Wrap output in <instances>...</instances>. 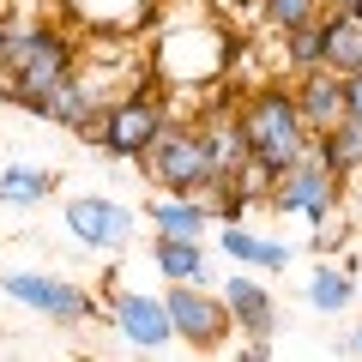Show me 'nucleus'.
Wrapping results in <instances>:
<instances>
[{
  "mask_svg": "<svg viewBox=\"0 0 362 362\" xmlns=\"http://www.w3.org/2000/svg\"><path fill=\"white\" fill-rule=\"evenodd\" d=\"M326 13V0H259V25L266 30H296V25H314V18Z\"/></svg>",
  "mask_w": 362,
  "mask_h": 362,
  "instance_id": "5701e85b",
  "label": "nucleus"
},
{
  "mask_svg": "<svg viewBox=\"0 0 362 362\" xmlns=\"http://www.w3.org/2000/svg\"><path fill=\"white\" fill-rule=\"evenodd\" d=\"M66 13H73L85 30L121 37V30H139V25H151L157 0H66Z\"/></svg>",
  "mask_w": 362,
  "mask_h": 362,
  "instance_id": "ddd939ff",
  "label": "nucleus"
},
{
  "mask_svg": "<svg viewBox=\"0 0 362 362\" xmlns=\"http://www.w3.org/2000/svg\"><path fill=\"white\" fill-rule=\"evenodd\" d=\"M290 90H296V109H302V121H308L314 139L332 133L338 121H344V73L314 66V73H296V78H290Z\"/></svg>",
  "mask_w": 362,
  "mask_h": 362,
  "instance_id": "9b49d317",
  "label": "nucleus"
},
{
  "mask_svg": "<svg viewBox=\"0 0 362 362\" xmlns=\"http://www.w3.org/2000/svg\"><path fill=\"white\" fill-rule=\"evenodd\" d=\"M284 66H290V78H296V73H314V66H326V30H320V18H314V25L284 30Z\"/></svg>",
  "mask_w": 362,
  "mask_h": 362,
  "instance_id": "412c9836",
  "label": "nucleus"
},
{
  "mask_svg": "<svg viewBox=\"0 0 362 362\" xmlns=\"http://www.w3.org/2000/svg\"><path fill=\"white\" fill-rule=\"evenodd\" d=\"M199 133H206V145H211V163H218V181H230L235 169L247 163V133H242V115L235 109H211L206 121H199Z\"/></svg>",
  "mask_w": 362,
  "mask_h": 362,
  "instance_id": "dca6fc26",
  "label": "nucleus"
},
{
  "mask_svg": "<svg viewBox=\"0 0 362 362\" xmlns=\"http://www.w3.org/2000/svg\"><path fill=\"white\" fill-rule=\"evenodd\" d=\"M242 133H247V151L259 157V163L278 175V169H290L302 151L314 145V133H308V121H302V109H296V90L290 85H254L242 97Z\"/></svg>",
  "mask_w": 362,
  "mask_h": 362,
  "instance_id": "f257e3e1",
  "label": "nucleus"
},
{
  "mask_svg": "<svg viewBox=\"0 0 362 362\" xmlns=\"http://www.w3.org/2000/svg\"><path fill=\"white\" fill-rule=\"evenodd\" d=\"M308 302H314L320 314H344L350 302H356V278H350V266H314Z\"/></svg>",
  "mask_w": 362,
  "mask_h": 362,
  "instance_id": "aec40b11",
  "label": "nucleus"
},
{
  "mask_svg": "<svg viewBox=\"0 0 362 362\" xmlns=\"http://www.w3.org/2000/svg\"><path fill=\"white\" fill-rule=\"evenodd\" d=\"M66 230H73L85 247H103V254H115V247L133 242V230H139V211L121 206V199H97V194H85V199H66Z\"/></svg>",
  "mask_w": 362,
  "mask_h": 362,
  "instance_id": "9d476101",
  "label": "nucleus"
},
{
  "mask_svg": "<svg viewBox=\"0 0 362 362\" xmlns=\"http://www.w3.org/2000/svg\"><path fill=\"white\" fill-rule=\"evenodd\" d=\"M0 290H6L13 302H25V308L49 314V320H61V326H78V320L97 314L90 290L66 284V278H49V272H0Z\"/></svg>",
  "mask_w": 362,
  "mask_h": 362,
  "instance_id": "6e6552de",
  "label": "nucleus"
},
{
  "mask_svg": "<svg viewBox=\"0 0 362 362\" xmlns=\"http://www.w3.org/2000/svg\"><path fill=\"white\" fill-rule=\"evenodd\" d=\"M211 218H218V211H211L206 194H157L151 199V223L163 235H206Z\"/></svg>",
  "mask_w": 362,
  "mask_h": 362,
  "instance_id": "a211bd4d",
  "label": "nucleus"
},
{
  "mask_svg": "<svg viewBox=\"0 0 362 362\" xmlns=\"http://www.w3.org/2000/svg\"><path fill=\"white\" fill-rule=\"evenodd\" d=\"M163 121H169V109H163V97H157V90H127V97H121V103L109 109V115L97 121L85 139H97V151H103V157L139 163L145 145L163 133Z\"/></svg>",
  "mask_w": 362,
  "mask_h": 362,
  "instance_id": "423d86ee",
  "label": "nucleus"
},
{
  "mask_svg": "<svg viewBox=\"0 0 362 362\" xmlns=\"http://www.w3.org/2000/svg\"><path fill=\"white\" fill-rule=\"evenodd\" d=\"M151 259H157V272H163L169 284H206L211 278V259H206V247H199V235H163L157 230Z\"/></svg>",
  "mask_w": 362,
  "mask_h": 362,
  "instance_id": "2eb2a0df",
  "label": "nucleus"
},
{
  "mask_svg": "<svg viewBox=\"0 0 362 362\" xmlns=\"http://www.w3.org/2000/svg\"><path fill=\"white\" fill-rule=\"evenodd\" d=\"M218 247L235 259V266H254V272H284V266H290V247L272 242V235H254L247 223H223V230H218Z\"/></svg>",
  "mask_w": 362,
  "mask_h": 362,
  "instance_id": "f3484780",
  "label": "nucleus"
},
{
  "mask_svg": "<svg viewBox=\"0 0 362 362\" xmlns=\"http://www.w3.org/2000/svg\"><path fill=\"white\" fill-rule=\"evenodd\" d=\"M344 356H362V320H356V326L344 332Z\"/></svg>",
  "mask_w": 362,
  "mask_h": 362,
  "instance_id": "393cba45",
  "label": "nucleus"
},
{
  "mask_svg": "<svg viewBox=\"0 0 362 362\" xmlns=\"http://www.w3.org/2000/svg\"><path fill=\"white\" fill-rule=\"evenodd\" d=\"M109 326H115L133 350H169V344H175L169 302L163 296H145V290H115V302H109Z\"/></svg>",
  "mask_w": 362,
  "mask_h": 362,
  "instance_id": "1a4fd4ad",
  "label": "nucleus"
},
{
  "mask_svg": "<svg viewBox=\"0 0 362 362\" xmlns=\"http://www.w3.org/2000/svg\"><path fill=\"white\" fill-rule=\"evenodd\" d=\"M344 115H350V121H362V73H350V78H344Z\"/></svg>",
  "mask_w": 362,
  "mask_h": 362,
  "instance_id": "b1692460",
  "label": "nucleus"
},
{
  "mask_svg": "<svg viewBox=\"0 0 362 362\" xmlns=\"http://www.w3.org/2000/svg\"><path fill=\"white\" fill-rule=\"evenodd\" d=\"M223 66H230V42L211 18H194L187 30L157 37V78L163 85H211Z\"/></svg>",
  "mask_w": 362,
  "mask_h": 362,
  "instance_id": "20e7f679",
  "label": "nucleus"
},
{
  "mask_svg": "<svg viewBox=\"0 0 362 362\" xmlns=\"http://www.w3.org/2000/svg\"><path fill=\"white\" fill-rule=\"evenodd\" d=\"M223 308H230L235 332H247V338L278 332V302H272V290L259 278H223Z\"/></svg>",
  "mask_w": 362,
  "mask_h": 362,
  "instance_id": "f8f14e48",
  "label": "nucleus"
},
{
  "mask_svg": "<svg viewBox=\"0 0 362 362\" xmlns=\"http://www.w3.org/2000/svg\"><path fill=\"white\" fill-rule=\"evenodd\" d=\"M314 151L326 157V169H332L338 181H350V175L362 169V121H350V115H344L332 133H320V139H314Z\"/></svg>",
  "mask_w": 362,
  "mask_h": 362,
  "instance_id": "6ab92c4d",
  "label": "nucleus"
},
{
  "mask_svg": "<svg viewBox=\"0 0 362 362\" xmlns=\"http://www.w3.org/2000/svg\"><path fill=\"white\" fill-rule=\"evenodd\" d=\"M0 109H6V90H0Z\"/></svg>",
  "mask_w": 362,
  "mask_h": 362,
  "instance_id": "bb28decb",
  "label": "nucleus"
},
{
  "mask_svg": "<svg viewBox=\"0 0 362 362\" xmlns=\"http://www.w3.org/2000/svg\"><path fill=\"white\" fill-rule=\"evenodd\" d=\"M356 13H362V0H356Z\"/></svg>",
  "mask_w": 362,
  "mask_h": 362,
  "instance_id": "cd10ccee",
  "label": "nucleus"
},
{
  "mask_svg": "<svg viewBox=\"0 0 362 362\" xmlns=\"http://www.w3.org/2000/svg\"><path fill=\"white\" fill-rule=\"evenodd\" d=\"M73 66H78V42L66 37L61 25H42V37L30 42V54L13 66V73L0 78V90H6V103H18V109H30V115H42L49 90L61 85Z\"/></svg>",
  "mask_w": 362,
  "mask_h": 362,
  "instance_id": "7ed1b4c3",
  "label": "nucleus"
},
{
  "mask_svg": "<svg viewBox=\"0 0 362 362\" xmlns=\"http://www.w3.org/2000/svg\"><path fill=\"white\" fill-rule=\"evenodd\" d=\"M320 30H326V66L344 73V78L362 73V13L356 6H326Z\"/></svg>",
  "mask_w": 362,
  "mask_h": 362,
  "instance_id": "4468645a",
  "label": "nucleus"
},
{
  "mask_svg": "<svg viewBox=\"0 0 362 362\" xmlns=\"http://www.w3.org/2000/svg\"><path fill=\"white\" fill-rule=\"evenodd\" d=\"M266 206L278 211V218H308V223H326V218L338 211V175L326 169V157L308 145V151H302L290 169H278V175H272Z\"/></svg>",
  "mask_w": 362,
  "mask_h": 362,
  "instance_id": "39448f33",
  "label": "nucleus"
},
{
  "mask_svg": "<svg viewBox=\"0 0 362 362\" xmlns=\"http://www.w3.org/2000/svg\"><path fill=\"white\" fill-rule=\"evenodd\" d=\"M326 6H356V0H326Z\"/></svg>",
  "mask_w": 362,
  "mask_h": 362,
  "instance_id": "a878e982",
  "label": "nucleus"
},
{
  "mask_svg": "<svg viewBox=\"0 0 362 362\" xmlns=\"http://www.w3.org/2000/svg\"><path fill=\"white\" fill-rule=\"evenodd\" d=\"M54 187L49 169H30V163H13V169H0V206H37L42 194Z\"/></svg>",
  "mask_w": 362,
  "mask_h": 362,
  "instance_id": "4be33fe9",
  "label": "nucleus"
},
{
  "mask_svg": "<svg viewBox=\"0 0 362 362\" xmlns=\"http://www.w3.org/2000/svg\"><path fill=\"white\" fill-rule=\"evenodd\" d=\"M139 169H145V181H151L157 194H211L218 187V163H211L206 133L175 127V121H163V133L145 145Z\"/></svg>",
  "mask_w": 362,
  "mask_h": 362,
  "instance_id": "f03ea898",
  "label": "nucleus"
},
{
  "mask_svg": "<svg viewBox=\"0 0 362 362\" xmlns=\"http://www.w3.org/2000/svg\"><path fill=\"white\" fill-rule=\"evenodd\" d=\"M163 302H169V320H175V338H181V344H194V350H218L223 338L235 332L223 296H211L206 284H169Z\"/></svg>",
  "mask_w": 362,
  "mask_h": 362,
  "instance_id": "0eeeda50",
  "label": "nucleus"
}]
</instances>
